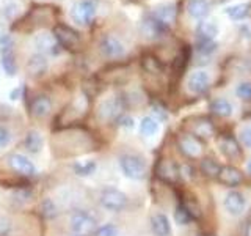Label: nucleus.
Listing matches in <instances>:
<instances>
[{"label":"nucleus","mask_w":251,"mask_h":236,"mask_svg":"<svg viewBox=\"0 0 251 236\" xmlns=\"http://www.w3.org/2000/svg\"><path fill=\"white\" fill-rule=\"evenodd\" d=\"M98 222L88 211H74L69 217V228L71 232L78 236H90L96 232Z\"/></svg>","instance_id":"f257e3e1"},{"label":"nucleus","mask_w":251,"mask_h":236,"mask_svg":"<svg viewBox=\"0 0 251 236\" xmlns=\"http://www.w3.org/2000/svg\"><path fill=\"white\" fill-rule=\"evenodd\" d=\"M120 165L123 173L130 179H143L146 177V162L143 161V157H140L137 154H123L120 157Z\"/></svg>","instance_id":"f03ea898"},{"label":"nucleus","mask_w":251,"mask_h":236,"mask_svg":"<svg viewBox=\"0 0 251 236\" xmlns=\"http://www.w3.org/2000/svg\"><path fill=\"white\" fill-rule=\"evenodd\" d=\"M55 39H57V43L65 47V49H69V51H78L82 47V39L78 36V33L71 29L66 24H57V26L53 27V33Z\"/></svg>","instance_id":"7ed1b4c3"},{"label":"nucleus","mask_w":251,"mask_h":236,"mask_svg":"<svg viewBox=\"0 0 251 236\" xmlns=\"http://www.w3.org/2000/svg\"><path fill=\"white\" fill-rule=\"evenodd\" d=\"M0 57H2V68L6 76H14L18 71L14 55V41L10 35H0Z\"/></svg>","instance_id":"20e7f679"},{"label":"nucleus","mask_w":251,"mask_h":236,"mask_svg":"<svg viewBox=\"0 0 251 236\" xmlns=\"http://www.w3.org/2000/svg\"><path fill=\"white\" fill-rule=\"evenodd\" d=\"M99 202L100 205L108 211H123L126 206H127V195L124 192H121L120 189H115V187H107L102 191L100 197H99Z\"/></svg>","instance_id":"39448f33"},{"label":"nucleus","mask_w":251,"mask_h":236,"mask_svg":"<svg viewBox=\"0 0 251 236\" xmlns=\"http://www.w3.org/2000/svg\"><path fill=\"white\" fill-rule=\"evenodd\" d=\"M96 13L98 6L94 0H78L73 6V10H71V16H73L74 22H77L78 26H88V24H91Z\"/></svg>","instance_id":"423d86ee"},{"label":"nucleus","mask_w":251,"mask_h":236,"mask_svg":"<svg viewBox=\"0 0 251 236\" xmlns=\"http://www.w3.org/2000/svg\"><path fill=\"white\" fill-rule=\"evenodd\" d=\"M123 109H124L123 98H108L98 106V117L104 123L113 121L123 115Z\"/></svg>","instance_id":"0eeeda50"},{"label":"nucleus","mask_w":251,"mask_h":236,"mask_svg":"<svg viewBox=\"0 0 251 236\" xmlns=\"http://www.w3.org/2000/svg\"><path fill=\"white\" fill-rule=\"evenodd\" d=\"M168 27L170 26L163 24L159 18H155V16L151 13L141 21V35H143L146 39H157L167 33Z\"/></svg>","instance_id":"6e6552de"},{"label":"nucleus","mask_w":251,"mask_h":236,"mask_svg":"<svg viewBox=\"0 0 251 236\" xmlns=\"http://www.w3.org/2000/svg\"><path fill=\"white\" fill-rule=\"evenodd\" d=\"M99 49L105 59H120L126 54L124 44L116 36H112V35H105L102 38Z\"/></svg>","instance_id":"1a4fd4ad"},{"label":"nucleus","mask_w":251,"mask_h":236,"mask_svg":"<svg viewBox=\"0 0 251 236\" xmlns=\"http://www.w3.org/2000/svg\"><path fill=\"white\" fill-rule=\"evenodd\" d=\"M6 161H8V164H10V167L21 177H31L36 173V167L33 165V162L22 154L13 153L6 157Z\"/></svg>","instance_id":"9d476101"},{"label":"nucleus","mask_w":251,"mask_h":236,"mask_svg":"<svg viewBox=\"0 0 251 236\" xmlns=\"http://www.w3.org/2000/svg\"><path fill=\"white\" fill-rule=\"evenodd\" d=\"M179 148L187 157H198L202 153V144L198 137L192 136V134H184L179 137Z\"/></svg>","instance_id":"9b49d317"},{"label":"nucleus","mask_w":251,"mask_h":236,"mask_svg":"<svg viewBox=\"0 0 251 236\" xmlns=\"http://www.w3.org/2000/svg\"><path fill=\"white\" fill-rule=\"evenodd\" d=\"M155 172H157V177L163 181H167V183H176V181L180 178L177 164L171 159H162L159 164H157Z\"/></svg>","instance_id":"f8f14e48"},{"label":"nucleus","mask_w":251,"mask_h":236,"mask_svg":"<svg viewBox=\"0 0 251 236\" xmlns=\"http://www.w3.org/2000/svg\"><path fill=\"white\" fill-rule=\"evenodd\" d=\"M209 85H210V77L206 71H195V73H192L190 76H188L187 87H188V90L195 94L206 93Z\"/></svg>","instance_id":"ddd939ff"},{"label":"nucleus","mask_w":251,"mask_h":236,"mask_svg":"<svg viewBox=\"0 0 251 236\" xmlns=\"http://www.w3.org/2000/svg\"><path fill=\"white\" fill-rule=\"evenodd\" d=\"M247 206V200L242 192L239 191H231L225 197V208L231 216H240Z\"/></svg>","instance_id":"4468645a"},{"label":"nucleus","mask_w":251,"mask_h":236,"mask_svg":"<svg viewBox=\"0 0 251 236\" xmlns=\"http://www.w3.org/2000/svg\"><path fill=\"white\" fill-rule=\"evenodd\" d=\"M52 99L46 94H38V96L33 98L31 101V106H30V112L35 118H46L49 117L52 112Z\"/></svg>","instance_id":"2eb2a0df"},{"label":"nucleus","mask_w":251,"mask_h":236,"mask_svg":"<svg viewBox=\"0 0 251 236\" xmlns=\"http://www.w3.org/2000/svg\"><path fill=\"white\" fill-rule=\"evenodd\" d=\"M35 46L39 52L44 54H58L60 52V44L57 43L53 35L50 33H39L35 38Z\"/></svg>","instance_id":"dca6fc26"},{"label":"nucleus","mask_w":251,"mask_h":236,"mask_svg":"<svg viewBox=\"0 0 251 236\" xmlns=\"http://www.w3.org/2000/svg\"><path fill=\"white\" fill-rule=\"evenodd\" d=\"M47 66H49V61H47L46 55L35 54V55H31L27 61V73L33 77H39L47 71Z\"/></svg>","instance_id":"f3484780"},{"label":"nucleus","mask_w":251,"mask_h":236,"mask_svg":"<svg viewBox=\"0 0 251 236\" xmlns=\"http://www.w3.org/2000/svg\"><path fill=\"white\" fill-rule=\"evenodd\" d=\"M151 228L155 236H168L171 233L170 220L167 216L162 214V212H157V214L151 217Z\"/></svg>","instance_id":"a211bd4d"},{"label":"nucleus","mask_w":251,"mask_h":236,"mask_svg":"<svg viewBox=\"0 0 251 236\" xmlns=\"http://www.w3.org/2000/svg\"><path fill=\"white\" fill-rule=\"evenodd\" d=\"M218 179L222 181L223 184L234 187L242 183L243 177H242L240 170H237L235 167H222V170L218 173Z\"/></svg>","instance_id":"6ab92c4d"},{"label":"nucleus","mask_w":251,"mask_h":236,"mask_svg":"<svg viewBox=\"0 0 251 236\" xmlns=\"http://www.w3.org/2000/svg\"><path fill=\"white\" fill-rule=\"evenodd\" d=\"M220 148H222V151L225 156L231 157V159H235V157L240 156V147L237 144V140L231 136H223L218 142Z\"/></svg>","instance_id":"aec40b11"},{"label":"nucleus","mask_w":251,"mask_h":236,"mask_svg":"<svg viewBox=\"0 0 251 236\" xmlns=\"http://www.w3.org/2000/svg\"><path fill=\"white\" fill-rule=\"evenodd\" d=\"M187 10L193 19H204L209 14V2L207 0H190Z\"/></svg>","instance_id":"412c9836"},{"label":"nucleus","mask_w":251,"mask_h":236,"mask_svg":"<svg viewBox=\"0 0 251 236\" xmlns=\"http://www.w3.org/2000/svg\"><path fill=\"white\" fill-rule=\"evenodd\" d=\"M24 147H25L27 151L31 153V154L39 153V151H41V148H43L41 134H39L38 131H30L25 136V140H24Z\"/></svg>","instance_id":"4be33fe9"},{"label":"nucleus","mask_w":251,"mask_h":236,"mask_svg":"<svg viewBox=\"0 0 251 236\" xmlns=\"http://www.w3.org/2000/svg\"><path fill=\"white\" fill-rule=\"evenodd\" d=\"M218 35V27L214 22H201L198 26L200 43H209Z\"/></svg>","instance_id":"5701e85b"},{"label":"nucleus","mask_w":251,"mask_h":236,"mask_svg":"<svg viewBox=\"0 0 251 236\" xmlns=\"http://www.w3.org/2000/svg\"><path fill=\"white\" fill-rule=\"evenodd\" d=\"M214 132L215 129L209 120H198V123L193 126V136L198 139H209L214 136Z\"/></svg>","instance_id":"b1692460"},{"label":"nucleus","mask_w":251,"mask_h":236,"mask_svg":"<svg viewBox=\"0 0 251 236\" xmlns=\"http://www.w3.org/2000/svg\"><path fill=\"white\" fill-rule=\"evenodd\" d=\"M141 65H143L145 71L149 74H162L163 73L162 61L157 57H154V55H145L143 60H141Z\"/></svg>","instance_id":"393cba45"},{"label":"nucleus","mask_w":251,"mask_h":236,"mask_svg":"<svg viewBox=\"0 0 251 236\" xmlns=\"http://www.w3.org/2000/svg\"><path fill=\"white\" fill-rule=\"evenodd\" d=\"M152 14L155 16V18H159L163 24L170 26V24L176 18V10L173 5H163V6L155 8V11H152Z\"/></svg>","instance_id":"a878e982"},{"label":"nucleus","mask_w":251,"mask_h":236,"mask_svg":"<svg viewBox=\"0 0 251 236\" xmlns=\"http://www.w3.org/2000/svg\"><path fill=\"white\" fill-rule=\"evenodd\" d=\"M210 109H212V112H214L215 115H218V117H231V114H232V106H231V102H229V101H226V99H223V98L215 99V101L210 104Z\"/></svg>","instance_id":"bb28decb"},{"label":"nucleus","mask_w":251,"mask_h":236,"mask_svg":"<svg viewBox=\"0 0 251 236\" xmlns=\"http://www.w3.org/2000/svg\"><path fill=\"white\" fill-rule=\"evenodd\" d=\"M220 170H222V167H220V164L214 159H202L201 161V172L204 173L206 177L209 178H218V173Z\"/></svg>","instance_id":"cd10ccee"},{"label":"nucleus","mask_w":251,"mask_h":236,"mask_svg":"<svg viewBox=\"0 0 251 236\" xmlns=\"http://www.w3.org/2000/svg\"><path fill=\"white\" fill-rule=\"evenodd\" d=\"M159 131V123H157L152 117H145L140 123V132L146 137H151Z\"/></svg>","instance_id":"c85d7f7f"},{"label":"nucleus","mask_w":251,"mask_h":236,"mask_svg":"<svg viewBox=\"0 0 251 236\" xmlns=\"http://www.w3.org/2000/svg\"><path fill=\"white\" fill-rule=\"evenodd\" d=\"M248 5L247 3H240V5H234V6H229L226 10L227 16L232 19V21H242V19H245L250 10H248Z\"/></svg>","instance_id":"c756f323"},{"label":"nucleus","mask_w":251,"mask_h":236,"mask_svg":"<svg viewBox=\"0 0 251 236\" xmlns=\"http://www.w3.org/2000/svg\"><path fill=\"white\" fill-rule=\"evenodd\" d=\"M41 212L46 219H53L58 216V206L52 199H44L41 202Z\"/></svg>","instance_id":"7c9ffc66"},{"label":"nucleus","mask_w":251,"mask_h":236,"mask_svg":"<svg viewBox=\"0 0 251 236\" xmlns=\"http://www.w3.org/2000/svg\"><path fill=\"white\" fill-rule=\"evenodd\" d=\"M96 169H98V164L94 161H88L85 164H74V172L78 177H88Z\"/></svg>","instance_id":"2f4dec72"},{"label":"nucleus","mask_w":251,"mask_h":236,"mask_svg":"<svg viewBox=\"0 0 251 236\" xmlns=\"http://www.w3.org/2000/svg\"><path fill=\"white\" fill-rule=\"evenodd\" d=\"M175 219H176V222L179 225H188V224L192 222V216L188 214L187 209L182 206V205H179V206L176 208V211H175Z\"/></svg>","instance_id":"473e14b6"},{"label":"nucleus","mask_w":251,"mask_h":236,"mask_svg":"<svg viewBox=\"0 0 251 236\" xmlns=\"http://www.w3.org/2000/svg\"><path fill=\"white\" fill-rule=\"evenodd\" d=\"M235 93H237V96L243 101H250L251 99V82H242L237 85V88H235Z\"/></svg>","instance_id":"72a5a7b5"},{"label":"nucleus","mask_w":251,"mask_h":236,"mask_svg":"<svg viewBox=\"0 0 251 236\" xmlns=\"http://www.w3.org/2000/svg\"><path fill=\"white\" fill-rule=\"evenodd\" d=\"M94 236H118V228L113 224H105V225L96 228Z\"/></svg>","instance_id":"f704fd0d"},{"label":"nucleus","mask_w":251,"mask_h":236,"mask_svg":"<svg viewBox=\"0 0 251 236\" xmlns=\"http://www.w3.org/2000/svg\"><path fill=\"white\" fill-rule=\"evenodd\" d=\"M10 142H11V132L5 126H0V149L10 145Z\"/></svg>","instance_id":"c9c22d12"},{"label":"nucleus","mask_w":251,"mask_h":236,"mask_svg":"<svg viewBox=\"0 0 251 236\" xmlns=\"http://www.w3.org/2000/svg\"><path fill=\"white\" fill-rule=\"evenodd\" d=\"M11 230V222L6 217H0V236H6Z\"/></svg>","instance_id":"e433bc0d"},{"label":"nucleus","mask_w":251,"mask_h":236,"mask_svg":"<svg viewBox=\"0 0 251 236\" xmlns=\"http://www.w3.org/2000/svg\"><path fill=\"white\" fill-rule=\"evenodd\" d=\"M240 140L243 142V145L251 148V128H245L240 132Z\"/></svg>","instance_id":"4c0bfd02"},{"label":"nucleus","mask_w":251,"mask_h":236,"mask_svg":"<svg viewBox=\"0 0 251 236\" xmlns=\"http://www.w3.org/2000/svg\"><path fill=\"white\" fill-rule=\"evenodd\" d=\"M195 170L190 167V165H182V167L179 169V173H180V177H184L185 179H193L195 178Z\"/></svg>","instance_id":"58836bf2"},{"label":"nucleus","mask_w":251,"mask_h":236,"mask_svg":"<svg viewBox=\"0 0 251 236\" xmlns=\"http://www.w3.org/2000/svg\"><path fill=\"white\" fill-rule=\"evenodd\" d=\"M118 121H120V124L124 126V128H132V126H133V120H132L130 117H124V115H121L120 118H118Z\"/></svg>","instance_id":"ea45409f"},{"label":"nucleus","mask_w":251,"mask_h":236,"mask_svg":"<svg viewBox=\"0 0 251 236\" xmlns=\"http://www.w3.org/2000/svg\"><path fill=\"white\" fill-rule=\"evenodd\" d=\"M247 172H248L250 175H251V159H250V161L247 162Z\"/></svg>","instance_id":"a19ab883"},{"label":"nucleus","mask_w":251,"mask_h":236,"mask_svg":"<svg viewBox=\"0 0 251 236\" xmlns=\"http://www.w3.org/2000/svg\"><path fill=\"white\" fill-rule=\"evenodd\" d=\"M77 236H78V235H77Z\"/></svg>","instance_id":"79ce46f5"}]
</instances>
